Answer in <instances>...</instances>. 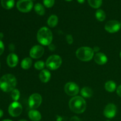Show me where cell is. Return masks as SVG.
I'll list each match as a JSON object with an SVG mask.
<instances>
[{"label": "cell", "instance_id": "cell-1", "mask_svg": "<svg viewBox=\"0 0 121 121\" xmlns=\"http://www.w3.org/2000/svg\"><path fill=\"white\" fill-rule=\"evenodd\" d=\"M16 85V78L11 74H5L0 79V88L5 92H12Z\"/></svg>", "mask_w": 121, "mask_h": 121}, {"label": "cell", "instance_id": "cell-2", "mask_svg": "<svg viewBox=\"0 0 121 121\" xmlns=\"http://www.w3.org/2000/svg\"><path fill=\"white\" fill-rule=\"evenodd\" d=\"M69 106L70 109L74 113H82L86 109V101L82 97L76 96L70 100Z\"/></svg>", "mask_w": 121, "mask_h": 121}, {"label": "cell", "instance_id": "cell-3", "mask_svg": "<svg viewBox=\"0 0 121 121\" xmlns=\"http://www.w3.org/2000/svg\"><path fill=\"white\" fill-rule=\"evenodd\" d=\"M37 40L41 44L49 46L53 40V34L49 28L43 27L40 28L37 35Z\"/></svg>", "mask_w": 121, "mask_h": 121}, {"label": "cell", "instance_id": "cell-4", "mask_svg": "<svg viewBox=\"0 0 121 121\" xmlns=\"http://www.w3.org/2000/svg\"><path fill=\"white\" fill-rule=\"evenodd\" d=\"M76 56L83 61H88L92 60L94 56V52L92 48L89 47H82L76 51Z\"/></svg>", "mask_w": 121, "mask_h": 121}, {"label": "cell", "instance_id": "cell-5", "mask_svg": "<svg viewBox=\"0 0 121 121\" xmlns=\"http://www.w3.org/2000/svg\"><path fill=\"white\" fill-rule=\"evenodd\" d=\"M62 63V59L59 55L50 56L47 59L46 66L51 70H54L60 67Z\"/></svg>", "mask_w": 121, "mask_h": 121}, {"label": "cell", "instance_id": "cell-6", "mask_svg": "<svg viewBox=\"0 0 121 121\" xmlns=\"http://www.w3.org/2000/svg\"><path fill=\"white\" fill-rule=\"evenodd\" d=\"M33 7L32 0H19L17 3V8L22 13L30 12Z\"/></svg>", "mask_w": 121, "mask_h": 121}, {"label": "cell", "instance_id": "cell-7", "mask_svg": "<svg viewBox=\"0 0 121 121\" xmlns=\"http://www.w3.org/2000/svg\"><path fill=\"white\" fill-rule=\"evenodd\" d=\"M42 102V98L39 93H33L28 99V105L31 109L38 108Z\"/></svg>", "mask_w": 121, "mask_h": 121}, {"label": "cell", "instance_id": "cell-8", "mask_svg": "<svg viewBox=\"0 0 121 121\" xmlns=\"http://www.w3.org/2000/svg\"><path fill=\"white\" fill-rule=\"evenodd\" d=\"M22 112V107L21 104L18 102L11 103L8 108V112L13 117H17L21 115Z\"/></svg>", "mask_w": 121, "mask_h": 121}, {"label": "cell", "instance_id": "cell-9", "mask_svg": "<svg viewBox=\"0 0 121 121\" xmlns=\"http://www.w3.org/2000/svg\"><path fill=\"white\" fill-rule=\"evenodd\" d=\"M121 24L117 20H111L108 21L105 26L106 31L109 33H115L121 29Z\"/></svg>", "mask_w": 121, "mask_h": 121}, {"label": "cell", "instance_id": "cell-10", "mask_svg": "<svg viewBox=\"0 0 121 121\" xmlns=\"http://www.w3.org/2000/svg\"><path fill=\"white\" fill-rule=\"evenodd\" d=\"M65 91L68 95L74 96L79 93V87L75 83L68 82L65 86Z\"/></svg>", "mask_w": 121, "mask_h": 121}, {"label": "cell", "instance_id": "cell-11", "mask_svg": "<svg viewBox=\"0 0 121 121\" xmlns=\"http://www.w3.org/2000/svg\"><path fill=\"white\" fill-rule=\"evenodd\" d=\"M44 49L43 47L40 45H35L31 48L30 51V56L33 59L40 58L44 54Z\"/></svg>", "mask_w": 121, "mask_h": 121}, {"label": "cell", "instance_id": "cell-12", "mask_svg": "<svg viewBox=\"0 0 121 121\" xmlns=\"http://www.w3.org/2000/svg\"><path fill=\"white\" fill-rule=\"evenodd\" d=\"M117 112V108L116 105L113 104H109L105 107L104 111V114L105 117L111 119L115 117Z\"/></svg>", "mask_w": 121, "mask_h": 121}, {"label": "cell", "instance_id": "cell-13", "mask_svg": "<svg viewBox=\"0 0 121 121\" xmlns=\"http://www.w3.org/2000/svg\"><path fill=\"white\" fill-rule=\"evenodd\" d=\"M7 62L10 67H14L17 65L18 63V56L14 53H11L7 57Z\"/></svg>", "mask_w": 121, "mask_h": 121}, {"label": "cell", "instance_id": "cell-14", "mask_svg": "<svg viewBox=\"0 0 121 121\" xmlns=\"http://www.w3.org/2000/svg\"><path fill=\"white\" fill-rule=\"evenodd\" d=\"M94 60L98 65H103L107 63L108 58L104 53H97L94 56Z\"/></svg>", "mask_w": 121, "mask_h": 121}, {"label": "cell", "instance_id": "cell-15", "mask_svg": "<svg viewBox=\"0 0 121 121\" xmlns=\"http://www.w3.org/2000/svg\"><path fill=\"white\" fill-rule=\"evenodd\" d=\"M40 80L43 83H47L50 80L51 78V73L48 70L43 69L40 72L39 75Z\"/></svg>", "mask_w": 121, "mask_h": 121}, {"label": "cell", "instance_id": "cell-16", "mask_svg": "<svg viewBox=\"0 0 121 121\" xmlns=\"http://www.w3.org/2000/svg\"><path fill=\"white\" fill-rule=\"evenodd\" d=\"M28 117L33 121H39L41 119V115L38 111L31 109L28 112Z\"/></svg>", "mask_w": 121, "mask_h": 121}, {"label": "cell", "instance_id": "cell-17", "mask_svg": "<svg viewBox=\"0 0 121 121\" xmlns=\"http://www.w3.org/2000/svg\"><path fill=\"white\" fill-rule=\"evenodd\" d=\"M80 93L84 98H91L93 95V91L90 87H85L82 89L80 91Z\"/></svg>", "mask_w": 121, "mask_h": 121}, {"label": "cell", "instance_id": "cell-18", "mask_svg": "<svg viewBox=\"0 0 121 121\" xmlns=\"http://www.w3.org/2000/svg\"><path fill=\"white\" fill-rule=\"evenodd\" d=\"M14 0H1V4L2 7L6 9H10L14 5Z\"/></svg>", "mask_w": 121, "mask_h": 121}, {"label": "cell", "instance_id": "cell-19", "mask_svg": "<svg viewBox=\"0 0 121 121\" xmlns=\"http://www.w3.org/2000/svg\"><path fill=\"white\" fill-rule=\"evenodd\" d=\"M58 23V17L56 15H52L47 20V24L51 28L56 27Z\"/></svg>", "mask_w": 121, "mask_h": 121}, {"label": "cell", "instance_id": "cell-20", "mask_svg": "<svg viewBox=\"0 0 121 121\" xmlns=\"http://www.w3.org/2000/svg\"><path fill=\"white\" fill-rule=\"evenodd\" d=\"M105 87L106 91H107L108 92H113L115 91L116 88H117V85L114 82L109 80L105 83Z\"/></svg>", "mask_w": 121, "mask_h": 121}, {"label": "cell", "instance_id": "cell-21", "mask_svg": "<svg viewBox=\"0 0 121 121\" xmlns=\"http://www.w3.org/2000/svg\"><path fill=\"white\" fill-rule=\"evenodd\" d=\"M32 65V60L30 58L26 57L22 60L21 66L23 69L27 70L31 67Z\"/></svg>", "mask_w": 121, "mask_h": 121}, {"label": "cell", "instance_id": "cell-22", "mask_svg": "<svg viewBox=\"0 0 121 121\" xmlns=\"http://www.w3.org/2000/svg\"><path fill=\"white\" fill-rule=\"evenodd\" d=\"M95 16L97 20L99 21H103L106 18V14L102 9H99L96 11Z\"/></svg>", "mask_w": 121, "mask_h": 121}, {"label": "cell", "instance_id": "cell-23", "mask_svg": "<svg viewBox=\"0 0 121 121\" xmlns=\"http://www.w3.org/2000/svg\"><path fill=\"white\" fill-rule=\"evenodd\" d=\"M34 10L35 13L40 15H43L45 14V9L42 4L40 3H37L34 6Z\"/></svg>", "mask_w": 121, "mask_h": 121}, {"label": "cell", "instance_id": "cell-24", "mask_svg": "<svg viewBox=\"0 0 121 121\" xmlns=\"http://www.w3.org/2000/svg\"><path fill=\"white\" fill-rule=\"evenodd\" d=\"M89 5L93 8H99L102 4V0H87Z\"/></svg>", "mask_w": 121, "mask_h": 121}, {"label": "cell", "instance_id": "cell-25", "mask_svg": "<svg viewBox=\"0 0 121 121\" xmlns=\"http://www.w3.org/2000/svg\"><path fill=\"white\" fill-rule=\"evenodd\" d=\"M20 96V91H18L17 89L13 90L11 92V97L13 98V100L15 102H17V100H18Z\"/></svg>", "mask_w": 121, "mask_h": 121}, {"label": "cell", "instance_id": "cell-26", "mask_svg": "<svg viewBox=\"0 0 121 121\" xmlns=\"http://www.w3.org/2000/svg\"><path fill=\"white\" fill-rule=\"evenodd\" d=\"M45 67V63L43 61H37L34 64V67L37 70H43V69Z\"/></svg>", "mask_w": 121, "mask_h": 121}, {"label": "cell", "instance_id": "cell-27", "mask_svg": "<svg viewBox=\"0 0 121 121\" xmlns=\"http://www.w3.org/2000/svg\"><path fill=\"white\" fill-rule=\"evenodd\" d=\"M55 2V0H43V4L47 8H51L53 7Z\"/></svg>", "mask_w": 121, "mask_h": 121}, {"label": "cell", "instance_id": "cell-28", "mask_svg": "<svg viewBox=\"0 0 121 121\" xmlns=\"http://www.w3.org/2000/svg\"><path fill=\"white\" fill-rule=\"evenodd\" d=\"M66 41H67V43L69 44H72L73 43V38L72 35H70V34H67V35H66Z\"/></svg>", "mask_w": 121, "mask_h": 121}, {"label": "cell", "instance_id": "cell-29", "mask_svg": "<svg viewBox=\"0 0 121 121\" xmlns=\"http://www.w3.org/2000/svg\"><path fill=\"white\" fill-rule=\"evenodd\" d=\"M4 51V45L2 41L0 40V56L3 53Z\"/></svg>", "mask_w": 121, "mask_h": 121}, {"label": "cell", "instance_id": "cell-30", "mask_svg": "<svg viewBox=\"0 0 121 121\" xmlns=\"http://www.w3.org/2000/svg\"><path fill=\"white\" fill-rule=\"evenodd\" d=\"M117 92L118 95L121 97V85H119V86L118 87V88H117Z\"/></svg>", "mask_w": 121, "mask_h": 121}, {"label": "cell", "instance_id": "cell-31", "mask_svg": "<svg viewBox=\"0 0 121 121\" xmlns=\"http://www.w3.org/2000/svg\"><path fill=\"white\" fill-rule=\"evenodd\" d=\"M9 49L10 51H14V49H15V47H14V45L13 44H10L9 45Z\"/></svg>", "mask_w": 121, "mask_h": 121}, {"label": "cell", "instance_id": "cell-32", "mask_svg": "<svg viewBox=\"0 0 121 121\" xmlns=\"http://www.w3.org/2000/svg\"><path fill=\"white\" fill-rule=\"evenodd\" d=\"M70 121H80V119L77 117H73L71 118Z\"/></svg>", "mask_w": 121, "mask_h": 121}, {"label": "cell", "instance_id": "cell-33", "mask_svg": "<svg viewBox=\"0 0 121 121\" xmlns=\"http://www.w3.org/2000/svg\"><path fill=\"white\" fill-rule=\"evenodd\" d=\"M49 49L50 50H54V49H55V46H54L53 44H50L49 45Z\"/></svg>", "mask_w": 121, "mask_h": 121}, {"label": "cell", "instance_id": "cell-34", "mask_svg": "<svg viewBox=\"0 0 121 121\" xmlns=\"http://www.w3.org/2000/svg\"><path fill=\"white\" fill-rule=\"evenodd\" d=\"M93 52H99V50H100V48H99V47H97V46H95V47H94V48H93Z\"/></svg>", "mask_w": 121, "mask_h": 121}, {"label": "cell", "instance_id": "cell-35", "mask_svg": "<svg viewBox=\"0 0 121 121\" xmlns=\"http://www.w3.org/2000/svg\"><path fill=\"white\" fill-rule=\"evenodd\" d=\"M3 37H4L3 33H0V40H1H1L2 39V38H3Z\"/></svg>", "mask_w": 121, "mask_h": 121}, {"label": "cell", "instance_id": "cell-36", "mask_svg": "<svg viewBox=\"0 0 121 121\" xmlns=\"http://www.w3.org/2000/svg\"><path fill=\"white\" fill-rule=\"evenodd\" d=\"M3 113H4L3 111H2L1 109H0V118L3 116Z\"/></svg>", "mask_w": 121, "mask_h": 121}, {"label": "cell", "instance_id": "cell-37", "mask_svg": "<svg viewBox=\"0 0 121 121\" xmlns=\"http://www.w3.org/2000/svg\"><path fill=\"white\" fill-rule=\"evenodd\" d=\"M78 2L80 4H83L84 2H85V0H77Z\"/></svg>", "mask_w": 121, "mask_h": 121}, {"label": "cell", "instance_id": "cell-38", "mask_svg": "<svg viewBox=\"0 0 121 121\" xmlns=\"http://www.w3.org/2000/svg\"><path fill=\"white\" fill-rule=\"evenodd\" d=\"M57 121H61V118L60 117H57Z\"/></svg>", "mask_w": 121, "mask_h": 121}, {"label": "cell", "instance_id": "cell-39", "mask_svg": "<svg viewBox=\"0 0 121 121\" xmlns=\"http://www.w3.org/2000/svg\"><path fill=\"white\" fill-rule=\"evenodd\" d=\"M2 121H12L11 120H9V119H4V120Z\"/></svg>", "mask_w": 121, "mask_h": 121}, {"label": "cell", "instance_id": "cell-40", "mask_svg": "<svg viewBox=\"0 0 121 121\" xmlns=\"http://www.w3.org/2000/svg\"><path fill=\"white\" fill-rule=\"evenodd\" d=\"M27 121L25 120V119H21V120H20V121Z\"/></svg>", "mask_w": 121, "mask_h": 121}, {"label": "cell", "instance_id": "cell-41", "mask_svg": "<svg viewBox=\"0 0 121 121\" xmlns=\"http://www.w3.org/2000/svg\"><path fill=\"white\" fill-rule=\"evenodd\" d=\"M65 1H72V0H65Z\"/></svg>", "mask_w": 121, "mask_h": 121}, {"label": "cell", "instance_id": "cell-42", "mask_svg": "<svg viewBox=\"0 0 121 121\" xmlns=\"http://www.w3.org/2000/svg\"><path fill=\"white\" fill-rule=\"evenodd\" d=\"M120 57L121 58V53H120Z\"/></svg>", "mask_w": 121, "mask_h": 121}, {"label": "cell", "instance_id": "cell-43", "mask_svg": "<svg viewBox=\"0 0 121 121\" xmlns=\"http://www.w3.org/2000/svg\"></svg>", "mask_w": 121, "mask_h": 121}, {"label": "cell", "instance_id": "cell-44", "mask_svg": "<svg viewBox=\"0 0 121 121\" xmlns=\"http://www.w3.org/2000/svg\"></svg>", "mask_w": 121, "mask_h": 121}]
</instances>
